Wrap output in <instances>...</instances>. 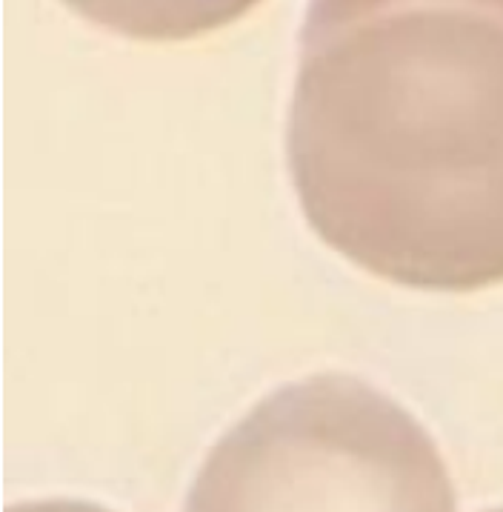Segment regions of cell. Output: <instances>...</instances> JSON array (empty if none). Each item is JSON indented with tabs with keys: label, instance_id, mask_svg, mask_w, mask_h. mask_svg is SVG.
I'll return each instance as SVG.
<instances>
[{
	"label": "cell",
	"instance_id": "1",
	"mask_svg": "<svg viewBox=\"0 0 503 512\" xmlns=\"http://www.w3.org/2000/svg\"><path fill=\"white\" fill-rule=\"evenodd\" d=\"M286 158L323 244L429 292L503 284V0H323Z\"/></svg>",
	"mask_w": 503,
	"mask_h": 512
},
{
	"label": "cell",
	"instance_id": "2",
	"mask_svg": "<svg viewBox=\"0 0 503 512\" xmlns=\"http://www.w3.org/2000/svg\"><path fill=\"white\" fill-rule=\"evenodd\" d=\"M186 512H455L421 421L355 375L269 392L212 447Z\"/></svg>",
	"mask_w": 503,
	"mask_h": 512
},
{
	"label": "cell",
	"instance_id": "3",
	"mask_svg": "<svg viewBox=\"0 0 503 512\" xmlns=\"http://www.w3.org/2000/svg\"><path fill=\"white\" fill-rule=\"evenodd\" d=\"M3 512H112L89 501H69V498H46V501H23L12 504Z\"/></svg>",
	"mask_w": 503,
	"mask_h": 512
}]
</instances>
